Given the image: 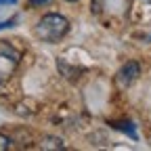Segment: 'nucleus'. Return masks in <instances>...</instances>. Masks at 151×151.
Wrapping results in <instances>:
<instances>
[{"mask_svg": "<svg viewBox=\"0 0 151 151\" xmlns=\"http://www.w3.org/2000/svg\"><path fill=\"white\" fill-rule=\"evenodd\" d=\"M139 73H141V65H139L137 61H128V63H126V65L118 71L116 82H118V86L126 88V86H130L132 82H134V80L139 78Z\"/></svg>", "mask_w": 151, "mask_h": 151, "instance_id": "nucleus-2", "label": "nucleus"}, {"mask_svg": "<svg viewBox=\"0 0 151 151\" xmlns=\"http://www.w3.org/2000/svg\"><path fill=\"white\" fill-rule=\"evenodd\" d=\"M59 69H61V73L65 76V78H69V73H71V80H76V78H78L76 73H80V71H82V69H73L71 65H69V69H67L65 63H63V59H59Z\"/></svg>", "mask_w": 151, "mask_h": 151, "instance_id": "nucleus-5", "label": "nucleus"}, {"mask_svg": "<svg viewBox=\"0 0 151 151\" xmlns=\"http://www.w3.org/2000/svg\"><path fill=\"white\" fill-rule=\"evenodd\" d=\"M69 29V21L63 15L57 13H48L44 15L36 25V36L40 38L42 42H59L61 38L67 34Z\"/></svg>", "mask_w": 151, "mask_h": 151, "instance_id": "nucleus-1", "label": "nucleus"}, {"mask_svg": "<svg viewBox=\"0 0 151 151\" xmlns=\"http://www.w3.org/2000/svg\"><path fill=\"white\" fill-rule=\"evenodd\" d=\"M42 147H44V149H63L65 145H63V141H61V139H57V137H46Z\"/></svg>", "mask_w": 151, "mask_h": 151, "instance_id": "nucleus-4", "label": "nucleus"}, {"mask_svg": "<svg viewBox=\"0 0 151 151\" xmlns=\"http://www.w3.org/2000/svg\"><path fill=\"white\" fill-rule=\"evenodd\" d=\"M116 130H120V132H126V134L130 137V139H139V134H137V128H134V124H132L130 120H122V122H113L111 124Z\"/></svg>", "mask_w": 151, "mask_h": 151, "instance_id": "nucleus-3", "label": "nucleus"}, {"mask_svg": "<svg viewBox=\"0 0 151 151\" xmlns=\"http://www.w3.org/2000/svg\"><path fill=\"white\" fill-rule=\"evenodd\" d=\"M67 2H76V0H67Z\"/></svg>", "mask_w": 151, "mask_h": 151, "instance_id": "nucleus-10", "label": "nucleus"}, {"mask_svg": "<svg viewBox=\"0 0 151 151\" xmlns=\"http://www.w3.org/2000/svg\"><path fill=\"white\" fill-rule=\"evenodd\" d=\"M9 147H11V141H9V137L0 134V151H6Z\"/></svg>", "mask_w": 151, "mask_h": 151, "instance_id": "nucleus-6", "label": "nucleus"}, {"mask_svg": "<svg viewBox=\"0 0 151 151\" xmlns=\"http://www.w3.org/2000/svg\"><path fill=\"white\" fill-rule=\"evenodd\" d=\"M46 2H50V0H29L32 6H40V4H46Z\"/></svg>", "mask_w": 151, "mask_h": 151, "instance_id": "nucleus-8", "label": "nucleus"}, {"mask_svg": "<svg viewBox=\"0 0 151 151\" xmlns=\"http://www.w3.org/2000/svg\"><path fill=\"white\" fill-rule=\"evenodd\" d=\"M17 0H0V4H15Z\"/></svg>", "mask_w": 151, "mask_h": 151, "instance_id": "nucleus-9", "label": "nucleus"}, {"mask_svg": "<svg viewBox=\"0 0 151 151\" xmlns=\"http://www.w3.org/2000/svg\"><path fill=\"white\" fill-rule=\"evenodd\" d=\"M17 23V19L13 17V19H6V21H2V23H0V29H9V27H13Z\"/></svg>", "mask_w": 151, "mask_h": 151, "instance_id": "nucleus-7", "label": "nucleus"}]
</instances>
